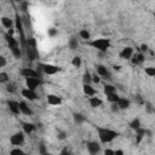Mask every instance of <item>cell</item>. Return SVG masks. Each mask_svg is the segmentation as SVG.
Here are the masks:
<instances>
[{
	"label": "cell",
	"mask_w": 155,
	"mask_h": 155,
	"mask_svg": "<svg viewBox=\"0 0 155 155\" xmlns=\"http://www.w3.org/2000/svg\"><path fill=\"white\" fill-rule=\"evenodd\" d=\"M10 142H11L14 146H19V144H22L24 142V136H23V133H16V135H14L11 137V139H10Z\"/></svg>",
	"instance_id": "cell-4"
},
{
	"label": "cell",
	"mask_w": 155,
	"mask_h": 155,
	"mask_svg": "<svg viewBox=\"0 0 155 155\" xmlns=\"http://www.w3.org/2000/svg\"><path fill=\"white\" fill-rule=\"evenodd\" d=\"M84 92L87 95V96H95L96 91L94 87H91L90 85H84Z\"/></svg>",
	"instance_id": "cell-19"
},
{
	"label": "cell",
	"mask_w": 155,
	"mask_h": 155,
	"mask_svg": "<svg viewBox=\"0 0 155 155\" xmlns=\"http://www.w3.org/2000/svg\"><path fill=\"white\" fill-rule=\"evenodd\" d=\"M104 94L107 96L111 95V94H115V87L114 86H111V85H106L104 86Z\"/></svg>",
	"instance_id": "cell-22"
},
{
	"label": "cell",
	"mask_w": 155,
	"mask_h": 155,
	"mask_svg": "<svg viewBox=\"0 0 155 155\" xmlns=\"http://www.w3.org/2000/svg\"><path fill=\"white\" fill-rule=\"evenodd\" d=\"M74 116H75V120H76L78 122H81V121H84V118H82L81 115H79V114H75Z\"/></svg>",
	"instance_id": "cell-35"
},
{
	"label": "cell",
	"mask_w": 155,
	"mask_h": 155,
	"mask_svg": "<svg viewBox=\"0 0 155 155\" xmlns=\"http://www.w3.org/2000/svg\"><path fill=\"white\" fill-rule=\"evenodd\" d=\"M69 45H70V47H71V49L74 50V49H76V47H78V41H76L75 39H71V40H70V44H69Z\"/></svg>",
	"instance_id": "cell-33"
},
{
	"label": "cell",
	"mask_w": 155,
	"mask_h": 155,
	"mask_svg": "<svg viewBox=\"0 0 155 155\" xmlns=\"http://www.w3.org/2000/svg\"><path fill=\"white\" fill-rule=\"evenodd\" d=\"M80 36L82 39H85V40H89L90 39V33L87 32V30H81V32H80Z\"/></svg>",
	"instance_id": "cell-27"
},
{
	"label": "cell",
	"mask_w": 155,
	"mask_h": 155,
	"mask_svg": "<svg viewBox=\"0 0 155 155\" xmlns=\"http://www.w3.org/2000/svg\"><path fill=\"white\" fill-rule=\"evenodd\" d=\"M97 73H98V76H107L108 75L107 68L103 67V66H98L97 67Z\"/></svg>",
	"instance_id": "cell-21"
},
{
	"label": "cell",
	"mask_w": 155,
	"mask_h": 155,
	"mask_svg": "<svg viewBox=\"0 0 155 155\" xmlns=\"http://www.w3.org/2000/svg\"><path fill=\"white\" fill-rule=\"evenodd\" d=\"M6 66V59L3 57V56H0V68L1 67H5Z\"/></svg>",
	"instance_id": "cell-34"
},
{
	"label": "cell",
	"mask_w": 155,
	"mask_h": 155,
	"mask_svg": "<svg viewBox=\"0 0 155 155\" xmlns=\"http://www.w3.org/2000/svg\"><path fill=\"white\" fill-rule=\"evenodd\" d=\"M11 51H12V54H14V56H15L16 58H19V57H21V50H19L18 47L11 49Z\"/></svg>",
	"instance_id": "cell-29"
},
{
	"label": "cell",
	"mask_w": 155,
	"mask_h": 155,
	"mask_svg": "<svg viewBox=\"0 0 155 155\" xmlns=\"http://www.w3.org/2000/svg\"><path fill=\"white\" fill-rule=\"evenodd\" d=\"M147 50H148L147 45H142V51H147Z\"/></svg>",
	"instance_id": "cell-44"
},
{
	"label": "cell",
	"mask_w": 155,
	"mask_h": 155,
	"mask_svg": "<svg viewBox=\"0 0 155 155\" xmlns=\"http://www.w3.org/2000/svg\"><path fill=\"white\" fill-rule=\"evenodd\" d=\"M116 106L119 109H127L130 107V101L126 98H119L116 102Z\"/></svg>",
	"instance_id": "cell-11"
},
{
	"label": "cell",
	"mask_w": 155,
	"mask_h": 155,
	"mask_svg": "<svg viewBox=\"0 0 155 155\" xmlns=\"http://www.w3.org/2000/svg\"><path fill=\"white\" fill-rule=\"evenodd\" d=\"M58 138H59V139H64V138H66V135H64L63 132H61L59 135H58Z\"/></svg>",
	"instance_id": "cell-43"
},
{
	"label": "cell",
	"mask_w": 155,
	"mask_h": 155,
	"mask_svg": "<svg viewBox=\"0 0 155 155\" xmlns=\"http://www.w3.org/2000/svg\"><path fill=\"white\" fill-rule=\"evenodd\" d=\"M6 41H7V44L10 46V49H15V47H18V43H17V40L14 38V36H10L6 34Z\"/></svg>",
	"instance_id": "cell-15"
},
{
	"label": "cell",
	"mask_w": 155,
	"mask_h": 155,
	"mask_svg": "<svg viewBox=\"0 0 155 155\" xmlns=\"http://www.w3.org/2000/svg\"><path fill=\"white\" fill-rule=\"evenodd\" d=\"M26 84H27V89H28V90L34 91V90L40 85V81H39L36 78H27Z\"/></svg>",
	"instance_id": "cell-3"
},
{
	"label": "cell",
	"mask_w": 155,
	"mask_h": 155,
	"mask_svg": "<svg viewBox=\"0 0 155 155\" xmlns=\"http://www.w3.org/2000/svg\"><path fill=\"white\" fill-rule=\"evenodd\" d=\"M111 107H113V108H111V109H113V111H116V110L119 109V108H118V106H116V103H113Z\"/></svg>",
	"instance_id": "cell-41"
},
{
	"label": "cell",
	"mask_w": 155,
	"mask_h": 155,
	"mask_svg": "<svg viewBox=\"0 0 155 155\" xmlns=\"http://www.w3.org/2000/svg\"><path fill=\"white\" fill-rule=\"evenodd\" d=\"M1 23H3V26H4L5 28H7V29H11V26H12V21L10 19L9 17H3V18H1Z\"/></svg>",
	"instance_id": "cell-20"
},
{
	"label": "cell",
	"mask_w": 155,
	"mask_h": 155,
	"mask_svg": "<svg viewBox=\"0 0 155 155\" xmlns=\"http://www.w3.org/2000/svg\"><path fill=\"white\" fill-rule=\"evenodd\" d=\"M10 155H26L21 149H12L11 153H10Z\"/></svg>",
	"instance_id": "cell-30"
},
{
	"label": "cell",
	"mask_w": 155,
	"mask_h": 155,
	"mask_svg": "<svg viewBox=\"0 0 155 155\" xmlns=\"http://www.w3.org/2000/svg\"><path fill=\"white\" fill-rule=\"evenodd\" d=\"M22 95L26 97V98H28L29 101H34V99H36V94L34 91H30V90H23L22 91Z\"/></svg>",
	"instance_id": "cell-13"
},
{
	"label": "cell",
	"mask_w": 155,
	"mask_h": 155,
	"mask_svg": "<svg viewBox=\"0 0 155 155\" xmlns=\"http://www.w3.org/2000/svg\"><path fill=\"white\" fill-rule=\"evenodd\" d=\"M98 131V137L101 139L102 143H109L111 142L114 138H116L119 136V133L115 132V131H113V130H109V129H97Z\"/></svg>",
	"instance_id": "cell-1"
},
{
	"label": "cell",
	"mask_w": 155,
	"mask_h": 155,
	"mask_svg": "<svg viewBox=\"0 0 155 155\" xmlns=\"http://www.w3.org/2000/svg\"><path fill=\"white\" fill-rule=\"evenodd\" d=\"M131 58H132V63L133 64H139V63H142V62L144 61V55L143 54H138V55H135Z\"/></svg>",
	"instance_id": "cell-16"
},
{
	"label": "cell",
	"mask_w": 155,
	"mask_h": 155,
	"mask_svg": "<svg viewBox=\"0 0 155 155\" xmlns=\"http://www.w3.org/2000/svg\"><path fill=\"white\" fill-rule=\"evenodd\" d=\"M19 111L21 113H23V114H26V115H32V110H30V108L27 106V103H24V102H21L19 103Z\"/></svg>",
	"instance_id": "cell-12"
},
{
	"label": "cell",
	"mask_w": 155,
	"mask_h": 155,
	"mask_svg": "<svg viewBox=\"0 0 155 155\" xmlns=\"http://www.w3.org/2000/svg\"><path fill=\"white\" fill-rule=\"evenodd\" d=\"M119 98H120V97H119L116 94H111V95H109V96H108V101H109V102H111V103H116Z\"/></svg>",
	"instance_id": "cell-25"
},
{
	"label": "cell",
	"mask_w": 155,
	"mask_h": 155,
	"mask_svg": "<svg viewBox=\"0 0 155 155\" xmlns=\"http://www.w3.org/2000/svg\"><path fill=\"white\" fill-rule=\"evenodd\" d=\"M7 106L10 108V110H11L14 114H19V103L17 102H14V101H9L7 102Z\"/></svg>",
	"instance_id": "cell-9"
},
{
	"label": "cell",
	"mask_w": 155,
	"mask_h": 155,
	"mask_svg": "<svg viewBox=\"0 0 155 155\" xmlns=\"http://www.w3.org/2000/svg\"><path fill=\"white\" fill-rule=\"evenodd\" d=\"M47 102H49V104H51V106H58V104H61L62 101L56 95H49L47 96Z\"/></svg>",
	"instance_id": "cell-10"
},
{
	"label": "cell",
	"mask_w": 155,
	"mask_h": 155,
	"mask_svg": "<svg viewBox=\"0 0 155 155\" xmlns=\"http://www.w3.org/2000/svg\"><path fill=\"white\" fill-rule=\"evenodd\" d=\"M104 155H114V151H113L111 149H106Z\"/></svg>",
	"instance_id": "cell-38"
},
{
	"label": "cell",
	"mask_w": 155,
	"mask_h": 155,
	"mask_svg": "<svg viewBox=\"0 0 155 155\" xmlns=\"http://www.w3.org/2000/svg\"><path fill=\"white\" fill-rule=\"evenodd\" d=\"M114 155H125V154H124V151L122 150H116V151H114Z\"/></svg>",
	"instance_id": "cell-42"
},
{
	"label": "cell",
	"mask_w": 155,
	"mask_h": 155,
	"mask_svg": "<svg viewBox=\"0 0 155 155\" xmlns=\"http://www.w3.org/2000/svg\"><path fill=\"white\" fill-rule=\"evenodd\" d=\"M90 45L99 51H102V52H104V51H107L109 49L110 41H109V39H96L94 41H91Z\"/></svg>",
	"instance_id": "cell-2"
},
{
	"label": "cell",
	"mask_w": 155,
	"mask_h": 155,
	"mask_svg": "<svg viewBox=\"0 0 155 155\" xmlns=\"http://www.w3.org/2000/svg\"><path fill=\"white\" fill-rule=\"evenodd\" d=\"M9 80V75L6 73H0V82H6Z\"/></svg>",
	"instance_id": "cell-31"
},
{
	"label": "cell",
	"mask_w": 155,
	"mask_h": 155,
	"mask_svg": "<svg viewBox=\"0 0 155 155\" xmlns=\"http://www.w3.org/2000/svg\"><path fill=\"white\" fill-rule=\"evenodd\" d=\"M0 11H1V9H0Z\"/></svg>",
	"instance_id": "cell-46"
},
{
	"label": "cell",
	"mask_w": 155,
	"mask_h": 155,
	"mask_svg": "<svg viewBox=\"0 0 155 155\" xmlns=\"http://www.w3.org/2000/svg\"><path fill=\"white\" fill-rule=\"evenodd\" d=\"M91 81H92V76H91V74L89 73V71H86L85 75H84V85H89Z\"/></svg>",
	"instance_id": "cell-24"
},
{
	"label": "cell",
	"mask_w": 155,
	"mask_h": 155,
	"mask_svg": "<svg viewBox=\"0 0 155 155\" xmlns=\"http://www.w3.org/2000/svg\"><path fill=\"white\" fill-rule=\"evenodd\" d=\"M71 63H73L74 67H78V68H79V67L81 66V58H80V57H74Z\"/></svg>",
	"instance_id": "cell-26"
},
{
	"label": "cell",
	"mask_w": 155,
	"mask_h": 155,
	"mask_svg": "<svg viewBox=\"0 0 155 155\" xmlns=\"http://www.w3.org/2000/svg\"><path fill=\"white\" fill-rule=\"evenodd\" d=\"M7 91L9 92H14L15 91V86L14 85H7Z\"/></svg>",
	"instance_id": "cell-40"
},
{
	"label": "cell",
	"mask_w": 155,
	"mask_h": 155,
	"mask_svg": "<svg viewBox=\"0 0 155 155\" xmlns=\"http://www.w3.org/2000/svg\"><path fill=\"white\" fill-rule=\"evenodd\" d=\"M146 130L144 129H142V127H139V129H137L136 130V143H141V141L143 139V137L146 136Z\"/></svg>",
	"instance_id": "cell-14"
},
{
	"label": "cell",
	"mask_w": 155,
	"mask_h": 155,
	"mask_svg": "<svg viewBox=\"0 0 155 155\" xmlns=\"http://www.w3.org/2000/svg\"><path fill=\"white\" fill-rule=\"evenodd\" d=\"M87 149L91 155H96L99 151V144L96 142H90V143H87Z\"/></svg>",
	"instance_id": "cell-7"
},
{
	"label": "cell",
	"mask_w": 155,
	"mask_h": 155,
	"mask_svg": "<svg viewBox=\"0 0 155 155\" xmlns=\"http://www.w3.org/2000/svg\"><path fill=\"white\" fill-rule=\"evenodd\" d=\"M132 56H133V50L131 47H125L120 52V57L121 58H125V59H131Z\"/></svg>",
	"instance_id": "cell-8"
},
{
	"label": "cell",
	"mask_w": 155,
	"mask_h": 155,
	"mask_svg": "<svg viewBox=\"0 0 155 155\" xmlns=\"http://www.w3.org/2000/svg\"><path fill=\"white\" fill-rule=\"evenodd\" d=\"M114 69H115V70H119V69H120V67H119V66H118V67L115 66V67H114Z\"/></svg>",
	"instance_id": "cell-45"
},
{
	"label": "cell",
	"mask_w": 155,
	"mask_h": 155,
	"mask_svg": "<svg viewBox=\"0 0 155 155\" xmlns=\"http://www.w3.org/2000/svg\"><path fill=\"white\" fill-rule=\"evenodd\" d=\"M59 155H69L68 149H67V148H63V149H62V151L59 153Z\"/></svg>",
	"instance_id": "cell-37"
},
{
	"label": "cell",
	"mask_w": 155,
	"mask_h": 155,
	"mask_svg": "<svg viewBox=\"0 0 155 155\" xmlns=\"http://www.w3.org/2000/svg\"><path fill=\"white\" fill-rule=\"evenodd\" d=\"M130 126H131V129L132 130H137V129H139L141 127V121L138 120V119H135V120H132L131 121V124H130Z\"/></svg>",
	"instance_id": "cell-23"
},
{
	"label": "cell",
	"mask_w": 155,
	"mask_h": 155,
	"mask_svg": "<svg viewBox=\"0 0 155 155\" xmlns=\"http://www.w3.org/2000/svg\"><path fill=\"white\" fill-rule=\"evenodd\" d=\"M43 68H44V71L46 74H49V75L56 74L57 71H59V68L56 67V66H52V64H44Z\"/></svg>",
	"instance_id": "cell-5"
},
{
	"label": "cell",
	"mask_w": 155,
	"mask_h": 155,
	"mask_svg": "<svg viewBox=\"0 0 155 155\" xmlns=\"http://www.w3.org/2000/svg\"><path fill=\"white\" fill-rule=\"evenodd\" d=\"M40 154L41 155H50L47 151H46V149H45V146H44V144H40Z\"/></svg>",
	"instance_id": "cell-32"
},
{
	"label": "cell",
	"mask_w": 155,
	"mask_h": 155,
	"mask_svg": "<svg viewBox=\"0 0 155 155\" xmlns=\"http://www.w3.org/2000/svg\"><path fill=\"white\" fill-rule=\"evenodd\" d=\"M92 81L96 82V84H98V82H99V76H98L97 74H95L94 76H92Z\"/></svg>",
	"instance_id": "cell-36"
},
{
	"label": "cell",
	"mask_w": 155,
	"mask_h": 155,
	"mask_svg": "<svg viewBox=\"0 0 155 155\" xmlns=\"http://www.w3.org/2000/svg\"><path fill=\"white\" fill-rule=\"evenodd\" d=\"M90 104H91V107L97 108V107H99L102 104V101L98 97H91L90 98Z\"/></svg>",
	"instance_id": "cell-18"
},
{
	"label": "cell",
	"mask_w": 155,
	"mask_h": 155,
	"mask_svg": "<svg viewBox=\"0 0 155 155\" xmlns=\"http://www.w3.org/2000/svg\"><path fill=\"white\" fill-rule=\"evenodd\" d=\"M146 74H148L149 76H155V68H146Z\"/></svg>",
	"instance_id": "cell-28"
},
{
	"label": "cell",
	"mask_w": 155,
	"mask_h": 155,
	"mask_svg": "<svg viewBox=\"0 0 155 155\" xmlns=\"http://www.w3.org/2000/svg\"><path fill=\"white\" fill-rule=\"evenodd\" d=\"M34 129H35V126L33 125V124H29V122H24L23 124V130H24V132L27 133V135L32 133L34 131Z\"/></svg>",
	"instance_id": "cell-17"
},
{
	"label": "cell",
	"mask_w": 155,
	"mask_h": 155,
	"mask_svg": "<svg viewBox=\"0 0 155 155\" xmlns=\"http://www.w3.org/2000/svg\"><path fill=\"white\" fill-rule=\"evenodd\" d=\"M26 155H27V154H26Z\"/></svg>",
	"instance_id": "cell-47"
},
{
	"label": "cell",
	"mask_w": 155,
	"mask_h": 155,
	"mask_svg": "<svg viewBox=\"0 0 155 155\" xmlns=\"http://www.w3.org/2000/svg\"><path fill=\"white\" fill-rule=\"evenodd\" d=\"M21 74H22L23 76H26V78H38V73L35 70L30 69V68H23L22 70H21Z\"/></svg>",
	"instance_id": "cell-6"
},
{
	"label": "cell",
	"mask_w": 155,
	"mask_h": 155,
	"mask_svg": "<svg viewBox=\"0 0 155 155\" xmlns=\"http://www.w3.org/2000/svg\"><path fill=\"white\" fill-rule=\"evenodd\" d=\"M56 30L55 29H49V35H51V36H54V35H56Z\"/></svg>",
	"instance_id": "cell-39"
}]
</instances>
